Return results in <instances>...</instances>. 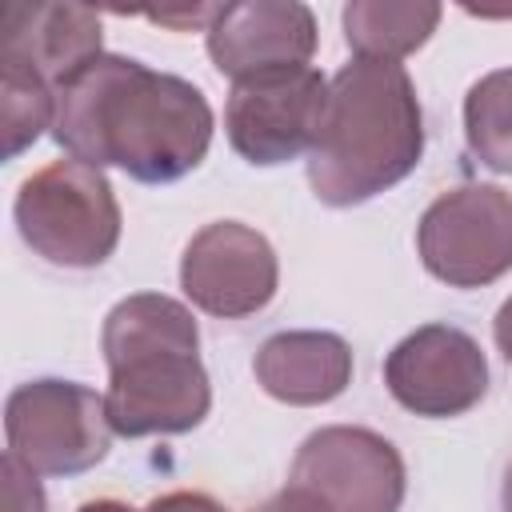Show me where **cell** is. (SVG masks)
I'll use <instances>...</instances> for the list:
<instances>
[{
  "label": "cell",
  "mask_w": 512,
  "mask_h": 512,
  "mask_svg": "<svg viewBox=\"0 0 512 512\" xmlns=\"http://www.w3.org/2000/svg\"><path fill=\"white\" fill-rule=\"evenodd\" d=\"M4 60H20L52 88L72 80L100 56V16L84 4H8L4 8Z\"/></svg>",
  "instance_id": "7c38bea8"
},
{
  "label": "cell",
  "mask_w": 512,
  "mask_h": 512,
  "mask_svg": "<svg viewBox=\"0 0 512 512\" xmlns=\"http://www.w3.org/2000/svg\"><path fill=\"white\" fill-rule=\"evenodd\" d=\"M144 512H228V508L204 492H168V496H156Z\"/></svg>",
  "instance_id": "ac0fdd59"
},
{
  "label": "cell",
  "mask_w": 512,
  "mask_h": 512,
  "mask_svg": "<svg viewBox=\"0 0 512 512\" xmlns=\"http://www.w3.org/2000/svg\"><path fill=\"white\" fill-rule=\"evenodd\" d=\"M80 512H136V508H128L124 500H88L80 504Z\"/></svg>",
  "instance_id": "44dd1931"
},
{
  "label": "cell",
  "mask_w": 512,
  "mask_h": 512,
  "mask_svg": "<svg viewBox=\"0 0 512 512\" xmlns=\"http://www.w3.org/2000/svg\"><path fill=\"white\" fill-rule=\"evenodd\" d=\"M12 216L20 240L60 268H96L120 244V204L108 176L72 156L32 172L16 192Z\"/></svg>",
  "instance_id": "277c9868"
},
{
  "label": "cell",
  "mask_w": 512,
  "mask_h": 512,
  "mask_svg": "<svg viewBox=\"0 0 512 512\" xmlns=\"http://www.w3.org/2000/svg\"><path fill=\"white\" fill-rule=\"evenodd\" d=\"M328 104V80L316 68H280L232 84L224 132L236 156L256 168L288 164L312 152Z\"/></svg>",
  "instance_id": "ba28073f"
},
{
  "label": "cell",
  "mask_w": 512,
  "mask_h": 512,
  "mask_svg": "<svg viewBox=\"0 0 512 512\" xmlns=\"http://www.w3.org/2000/svg\"><path fill=\"white\" fill-rule=\"evenodd\" d=\"M384 384L400 408L428 420L464 416L488 392V360L456 324L408 332L384 360Z\"/></svg>",
  "instance_id": "9c48e42d"
},
{
  "label": "cell",
  "mask_w": 512,
  "mask_h": 512,
  "mask_svg": "<svg viewBox=\"0 0 512 512\" xmlns=\"http://www.w3.org/2000/svg\"><path fill=\"white\" fill-rule=\"evenodd\" d=\"M464 140L484 168L512 176V68L488 72L468 88Z\"/></svg>",
  "instance_id": "9a60e30c"
},
{
  "label": "cell",
  "mask_w": 512,
  "mask_h": 512,
  "mask_svg": "<svg viewBox=\"0 0 512 512\" xmlns=\"http://www.w3.org/2000/svg\"><path fill=\"white\" fill-rule=\"evenodd\" d=\"M52 136L72 160L172 184L208 156L212 108L192 80L100 52L56 88Z\"/></svg>",
  "instance_id": "6da1fadb"
},
{
  "label": "cell",
  "mask_w": 512,
  "mask_h": 512,
  "mask_svg": "<svg viewBox=\"0 0 512 512\" xmlns=\"http://www.w3.org/2000/svg\"><path fill=\"white\" fill-rule=\"evenodd\" d=\"M256 512H320L304 492H296V488H284V492H276V496H268Z\"/></svg>",
  "instance_id": "d6986e66"
},
{
  "label": "cell",
  "mask_w": 512,
  "mask_h": 512,
  "mask_svg": "<svg viewBox=\"0 0 512 512\" xmlns=\"http://www.w3.org/2000/svg\"><path fill=\"white\" fill-rule=\"evenodd\" d=\"M404 484L396 444L352 424L312 432L288 472V488L304 492L320 512H400Z\"/></svg>",
  "instance_id": "52a82bcc"
},
{
  "label": "cell",
  "mask_w": 512,
  "mask_h": 512,
  "mask_svg": "<svg viewBox=\"0 0 512 512\" xmlns=\"http://www.w3.org/2000/svg\"><path fill=\"white\" fill-rule=\"evenodd\" d=\"M252 372L272 400L312 408L352 384V348L336 332H276L260 344Z\"/></svg>",
  "instance_id": "4fadbf2b"
},
{
  "label": "cell",
  "mask_w": 512,
  "mask_h": 512,
  "mask_svg": "<svg viewBox=\"0 0 512 512\" xmlns=\"http://www.w3.org/2000/svg\"><path fill=\"white\" fill-rule=\"evenodd\" d=\"M424 268L448 288H484L512 268V196L496 184H460L428 204L416 228Z\"/></svg>",
  "instance_id": "8992f818"
},
{
  "label": "cell",
  "mask_w": 512,
  "mask_h": 512,
  "mask_svg": "<svg viewBox=\"0 0 512 512\" xmlns=\"http://www.w3.org/2000/svg\"><path fill=\"white\" fill-rule=\"evenodd\" d=\"M500 508H504V512H512V464H508V472H504V488H500Z\"/></svg>",
  "instance_id": "7402d4cb"
},
{
  "label": "cell",
  "mask_w": 512,
  "mask_h": 512,
  "mask_svg": "<svg viewBox=\"0 0 512 512\" xmlns=\"http://www.w3.org/2000/svg\"><path fill=\"white\" fill-rule=\"evenodd\" d=\"M492 332H496V348L504 352V360L512 364V296L500 304V312H496V324H492Z\"/></svg>",
  "instance_id": "ffe728a7"
},
{
  "label": "cell",
  "mask_w": 512,
  "mask_h": 512,
  "mask_svg": "<svg viewBox=\"0 0 512 512\" xmlns=\"http://www.w3.org/2000/svg\"><path fill=\"white\" fill-rule=\"evenodd\" d=\"M280 284V264L256 228L240 220H216L200 228L180 256L184 296L220 320H244L272 304Z\"/></svg>",
  "instance_id": "30bf717a"
},
{
  "label": "cell",
  "mask_w": 512,
  "mask_h": 512,
  "mask_svg": "<svg viewBox=\"0 0 512 512\" xmlns=\"http://www.w3.org/2000/svg\"><path fill=\"white\" fill-rule=\"evenodd\" d=\"M4 88H0V116H4V160H16L24 148L40 140L44 128L56 120V88L20 60H4Z\"/></svg>",
  "instance_id": "2e32d148"
},
{
  "label": "cell",
  "mask_w": 512,
  "mask_h": 512,
  "mask_svg": "<svg viewBox=\"0 0 512 512\" xmlns=\"http://www.w3.org/2000/svg\"><path fill=\"white\" fill-rule=\"evenodd\" d=\"M204 32L216 72L232 84L260 72L304 68L316 52V16L300 0L224 4Z\"/></svg>",
  "instance_id": "8fae6325"
},
{
  "label": "cell",
  "mask_w": 512,
  "mask_h": 512,
  "mask_svg": "<svg viewBox=\"0 0 512 512\" xmlns=\"http://www.w3.org/2000/svg\"><path fill=\"white\" fill-rule=\"evenodd\" d=\"M440 24V4L432 0H352L344 8V40L356 60H392L400 64Z\"/></svg>",
  "instance_id": "5bb4252c"
},
{
  "label": "cell",
  "mask_w": 512,
  "mask_h": 512,
  "mask_svg": "<svg viewBox=\"0 0 512 512\" xmlns=\"http://www.w3.org/2000/svg\"><path fill=\"white\" fill-rule=\"evenodd\" d=\"M424 152V112L404 64L352 60L328 84L308 184L332 208L364 204L400 184Z\"/></svg>",
  "instance_id": "7a4b0ae2"
},
{
  "label": "cell",
  "mask_w": 512,
  "mask_h": 512,
  "mask_svg": "<svg viewBox=\"0 0 512 512\" xmlns=\"http://www.w3.org/2000/svg\"><path fill=\"white\" fill-rule=\"evenodd\" d=\"M8 456L36 476H80L108 456L104 396L72 380H28L4 404Z\"/></svg>",
  "instance_id": "5b68a950"
},
{
  "label": "cell",
  "mask_w": 512,
  "mask_h": 512,
  "mask_svg": "<svg viewBox=\"0 0 512 512\" xmlns=\"http://www.w3.org/2000/svg\"><path fill=\"white\" fill-rule=\"evenodd\" d=\"M108 364V424L116 436H180L212 408L192 312L160 292L120 300L100 332Z\"/></svg>",
  "instance_id": "3957f363"
},
{
  "label": "cell",
  "mask_w": 512,
  "mask_h": 512,
  "mask_svg": "<svg viewBox=\"0 0 512 512\" xmlns=\"http://www.w3.org/2000/svg\"><path fill=\"white\" fill-rule=\"evenodd\" d=\"M0 472H4L8 512H48V504H44V492H40V480H36V472H28V468H24L16 456H4Z\"/></svg>",
  "instance_id": "e0dca14e"
}]
</instances>
